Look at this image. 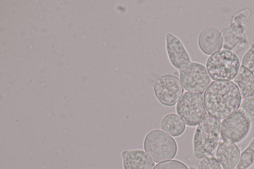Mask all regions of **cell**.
<instances>
[{
	"instance_id": "4fadbf2b",
	"label": "cell",
	"mask_w": 254,
	"mask_h": 169,
	"mask_svg": "<svg viewBox=\"0 0 254 169\" xmlns=\"http://www.w3.org/2000/svg\"><path fill=\"white\" fill-rule=\"evenodd\" d=\"M238 87L242 98L252 96L254 93V74L253 72L241 65L233 80Z\"/></svg>"
},
{
	"instance_id": "2e32d148",
	"label": "cell",
	"mask_w": 254,
	"mask_h": 169,
	"mask_svg": "<svg viewBox=\"0 0 254 169\" xmlns=\"http://www.w3.org/2000/svg\"><path fill=\"white\" fill-rule=\"evenodd\" d=\"M198 169H222V167L216 158L207 156L199 159Z\"/></svg>"
},
{
	"instance_id": "6da1fadb",
	"label": "cell",
	"mask_w": 254,
	"mask_h": 169,
	"mask_svg": "<svg viewBox=\"0 0 254 169\" xmlns=\"http://www.w3.org/2000/svg\"><path fill=\"white\" fill-rule=\"evenodd\" d=\"M203 101L208 114L223 119L240 108L242 96L233 81H213L204 92Z\"/></svg>"
},
{
	"instance_id": "ac0fdd59",
	"label": "cell",
	"mask_w": 254,
	"mask_h": 169,
	"mask_svg": "<svg viewBox=\"0 0 254 169\" xmlns=\"http://www.w3.org/2000/svg\"><path fill=\"white\" fill-rule=\"evenodd\" d=\"M153 169H189L186 164L177 160H169L158 164Z\"/></svg>"
},
{
	"instance_id": "9c48e42d",
	"label": "cell",
	"mask_w": 254,
	"mask_h": 169,
	"mask_svg": "<svg viewBox=\"0 0 254 169\" xmlns=\"http://www.w3.org/2000/svg\"><path fill=\"white\" fill-rule=\"evenodd\" d=\"M249 14V12L244 10L232 17L230 27L222 35L224 49L231 51L238 46L247 42L244 28Z\"/></svg>"
},
{
	"instance_id": "5bb4252c",
	"label": "cell",
	"mask_w": 254,
	"mask_h": 169,
	"mask_svg": "<svg viewBox=\"0 0 254 169\" xmlns=\"http://www.w3.org/2000/svg\"><path fill=\"white\" fill-rule=\"evenodd\" d=\"M161 129L173 137L181 135L185 131L186 125L182 119L176 113L165 115L161 121Z\"/></svg>"
},
{
	"instance_id": "7c38bea8",
	"label": "cell",
	"mask_w": 254,
	"mask_h": 169,
	"mask_svg": "<svg viewBox=\"0 0 254 169\" xmlns=\"http://www.w3.org/2000/svg\"><path fill=\"white\" fill-rule=\"evenodd\" d=\"M216 156L224 169H234L239 162L241 152L235 143L223 142L218 147Z\"/></svg>"
},
{
	"instance_id": "8fae6325",
	"label": "cell",
	"mask_w": 254,
	"mask_h": 169,
	"mask_svg": "<svg viewBox=\"0 0 254 169\" xmlns=\"http://www.w3.org/2000/svg\"><path fill=\"white\" fill-rule=\"evenodd\" d=\"M121 156L124 169H153L155 166L153 161L142 150H125Z\"/></svg>"
},
{
	"instance_id": "ba28073f",
	"label": "cell",
	"mask_w": 254,
	"mask_h": 169,
	"mask_svg": "<svg viewBox=\"0 0 254 169\" xmlns=\"http://www.w3.org/2000/svg\"><path fill=\"white\" fill-rule=\"evenodd\" d=\"M251 126V119L242 110L239 109L221 122V138L223 142L239 143L248 135Z\"/></svg>"
},
{
	"instance_id": "7a4b0ae2",
	"label": "cell",
	"mask_w": 254,
	"mask_h": 169,
	"mask_svg": "<svg viewBox=\"0 0 254 169\" xmlns=\"http://www.w3.org/2000/svg\"><path fill=\"white\" fill-rule=\"evenodd\" d=\"M165 46L170 62L179 71V78L183 87L207 71L203 64L191 61L182 42L171 32L165 35Z\"/></svg>"
},
{
	"instance_id": "e0dca14e",
	"label": "cell",
	"mask_w": 254,
	"mask_h": 169,
	"mask_svg": "<svg viewBox=\"0 0 254 169\" xmlns=\"http://www.w3.org/2000/svg\"><path fill=\"white\" fill-rule=\"evenodd\" d=\"M239 109L245 113L251 121L254 120V96L245 98Z\"/></svg>"
},
{
	"instance_id": "ffe728a7",
	"label": "cell",
	"mask_w": 254,
	"mask_h": 169,
	"mask_svg": "<svg viewBox=\"0 0 254 169\" xmlns=\"http://www.w3.org/2000/svg\"></svg>"
},
{
	"instance_id": "d6986e66",
	"label": "cell",
	"mask_w": 254,
	"mask_h": 169,
	"mask_svg": "<svg viewBox=\"0 0 254 169\" xmlns=\"http://www.w3.org/2000/svg\"><path fill=\"white\" fill-rule=\"evenodd\" d=\"M242 63V65L254 72V44L245 54Z\"/></svg>"
},
{
	"instance_id": "277c9868",
	"label": "cell",
	"mask_w": 254,
	"mask_h": 169,
	"mask_svg": "<svg viewBox=\"0 0 254 169\" xmlns=\"http://www.w3.org/2000/svg\"><path fill=\"white\" fill-rule=\"evenodd\" d=\"M240 60L232 51L222 49L210 55L206 62V68L214 81H231L240 67Z\"/></svg>"
},
{
	"instance_id": "9a60e30c",
	"label": "cell",
	"mask_w": 254,
	"mask_h": 169,
	"mask_svg": "<svg viewBox=\"0 0 254 169\" xmlns=\"http://www.w3.org/2000/svg\"><path fill=\"white\" fill-rule=\"evenodd\" d=\"M254 137L248 146L241 154L239 162L236 169H249L254 164Z\"/></svg>"
},
{
	"instance_id": "30bf717a",
	"label": "cell",
	"mask_w": 254,
	"mask_h": 169,
	"mask_svg": "<svg viewBox=\"0 0 254 169\" xmlns=\"http://www.w3.org/2000/svg\"><path fill=\"white\" fill-rule=\"evenodd\" d=\"M197 43L199 49L203 53L211 55L222 48V35L216 28L207 27L200 32Z\"/></svg>"
},
{
	"instance_id": "3957f363",
	"label": "cell",
	"mask_w": 254,
	"mask_h": 169,
	"mask_svg": "<svg viewBox=\"0 0 254 169\" xmlns=\"http://www.w3.org/2000/svg\"><path fill=\"white\" fill-rule=\"evenodd\" d=\"M220 125V119L205 114L193 138V155L196 158L209 156L215 150L219 142Z\"/></svg>"
},
{
	"instance_id": "52a82bcc",
	"label": "cell",
	"mask_w": 254,
	"mask_h": 169,
	"mask_svg": "<svg viewBox=\"0 0 254 169\" xmlns=\"http://www.w3.org/2000/svg\"><path fill=\"white\" fill-rule=\"evenodd\" d=\"M176 111L187 125H198L206 113L203 96L201 93L185 92L177 102Z\"/></svg>"
},
{
	"instance_id": "8992f818",
	"label": "cell",
	"mask_w": 254,
	"mask_h": 169,
	"mask_svg": "<svg viewBox=\"0 0 254 169\" xmlns=\"http://www.w3.org/2000/svg\"><path fill=\"white\" fill-rule=\"evenodd\" d=\"M148 79L156 98L164 106H174L184 93L180 79L174 75H159L153 73L148 76Z\"/></svg>"
},
{
	"instance_id": "5b68a950",
	"label": "cell",
	"mask_w": 254,
	"mask_h": 169,
	"mask_svg": "<svg viewBox=\"0 0 254 169\" xmlns=\"http://www.w3.org/2000/svg\"><path fill=\"white\" fill-rule=\"evenodd\" d=\"M143 148L149 157L157 163L173 159L178 150L175 139L160 129H153L147 133Z\"/></svg>"
}]
</instances>
